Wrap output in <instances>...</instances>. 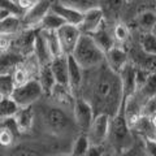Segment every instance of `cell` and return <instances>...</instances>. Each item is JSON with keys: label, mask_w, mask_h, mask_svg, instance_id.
Returning a JSON list of instances; mask_svg holds the SVG:
<instances>
[{"label": "cell", "mask_w": 156, "mask_h": 156, "mask_svg": "<svg viewBox=\"0 0 156 156\" xmlns=\"http://www.w3.org/2000/svg\"><path fill=\"white\" fill-rule=\"evenodd\" d=\"M104 22H105V17H104L103 11L98 5H95L83 13V21H82V23L80 25V29H81L82 34L91 35V34H94Z\"/></svg>", "instance_id": "cell-11"}, {"label": "cell", "mask_w": 156, "mask_h": 156, "mask_svg": "<svg viewBox=\"0 0 156 156\" xmlns=\"http://www.w3.org/2000/svg\"><path fill=\"white\" fill-rule=\"evenodd\" d=\"M65 23L66 22L60 16H57L55 12L50 11L47 13V16L43 18L39 29H41V30H48V31H57L58 29L62 27Z\"/></svg>", "instance_id": "cell-26"}, {"label": "cell", "mask_w": 156, "mask_h": 156, "mask_svg": "<svg viewBox=\"0 0 156 156\" xmlns=\"http://www.w3.org/2000/svg\"><path fill=\"white\" fill-rule=\"evenodd\" d=\"M122 113L131 130H134L139 120L143 117V103L138 99L136 95H131L125 98L122 105Z\"/></svg>", "instance_id": "cell-10"}, {"label": "cell", "mask_w": 156, "mask_h": 156, "mask_svg": "<svg viewBox=\"0 0 156 156\" xmlns=\"http://www.w3.org/2000/svg\"><path fill=\"white\" fill-rule=\"evenodd\" d=\"M21 27H23L21 17L9 16L4 20H0V31H2V35L16 37V34H18Z\"/></svg>", "instance_id": "cell-23"}, {"label": "cell", "mask_w": 156, "mask_h": 156, "mask_svg": "<svg viewBox=\"0 0 156 156\" xmlns=\"http://www.w3.org/2000/svg\"><path fill=\"white\" fill-rule=\"evenodd\" d=\"M39 30H41V29H39ZM41 31L46 39L47 46L52 53V57L55 58L60 55H64L62 50H61V44H60V39H58L57 31H48V30H41Z\"/></svg>", "instance_id": "cell-27"}, {"label": "cell", "mask_w": 156, "mask_h": 156, "mask_svg": "<svg viewBox=\"0 0 156 156\" xmlns=\"http://www.w3.org/2000/svg\"><path fill=\"white\" fill-rule=\"evenodd\" d=\"M43 94H44V91H43L39 81L37 78H33V80L26 82L25 85L16 87V90L12 95V99L21 108H25V107H30L34 103H37Z\"/></svg>", "instance_id": "cell-4"}, {"label": "cell", "mask_w": 156, "mask_h": 156, "mask_svg": "<svg viewBox=\"0 0 156 156\" xmlns=\"http://www.w3.org/2000/svg\"><path fill=\"white\" fill-rule=\"evenodd\" d=\"M52 2L51 0H38L35 5L30 8L29 11L23 14L22 17V26L26 30H37L39 29L43 18L47 16V13L51 11L52 8Z\"/></svg>", "instance_id": "cell-7"}, {"label": "cell", "mask_w": 156, "mask_h": 156, "mask_svg": "<svg viewBox=\"0 0 156 156\" xmlns=\"http://www.w3.org/2000/svg\"><path fill=\"white\" fill-rule=\"evenodd\" d=\"M70 56H73L83 70H94L105 62V53L103 50L96 44L91 35L86 34H82L74 52Z\"/></svg>", "instance_id": "cell-2"}, {"label": "cell", "mask_w": 156, "mask_h": 156, "mask_svg": "<svg viewBox=\"0 0 156 156\" xmlns=\"http://www.w3.org/2000/svg\"><path fill=\"white\" fill-rule=\"evenodd\" d=\"M12 2H16V3H18V0H12Z\"/></svg>", "instance_id": "cell-49"}, {"label": "cell", "mask_w": 156, "mask_h": 156, "mask_svg": "<svg viewBox=\"0 0 156 156\" xmlns=\"http://www.w3.org/2000/svg\"><path fill=\"white\" fill-rule=\"evenodd\" d=\"M68 57L66 55H60L55 57L51 61V69L53 76L56 78V82L58 85L69 87V65H68Z\"/></svg>", "instance_id": "cell-15"}, {"label": "cell", "mask_w": 156, "mask_h": 156, "mask_svg": "<svg viewBox=\"0 0 156 156\" xmlns=\"http://www.w3.org/2000/svg\"><path fill=\"white\" fill-rule=\"evenodd\" d=\"M125 2H131V0H125Z\"/></svg>", "instance_id": "cell-50"}, {"label": "cell", "mask_w": 156, "mask_h": 156, "mask_svg": "<svg viewBox=\"0 0 156 156\" xmlns=\"http://www.w3.org/2000/svg\"><path fill=\"white\" fill-rule=\"evenodd\" d=\"M105 154L104 146H91L86 156H103Z\"/></svg>", "instance_id": "cell-43"}, {"label": "cell", "mask_w": 156, "mask_h": 156, "mask_svg": "<svg viewBox=\"0 0 156 156\" xmlns=\"http://www.w3.org/2000/svg\"><path fill=\"white\" fill-rule=\"evenodd\" d=\"M130 61L133 62L135 66L140 68L150 74H156V56L155 55H148L144 53L142 50L133 52L130 57Z\"/></svg>", "instance_id": "cell-19"}, {"label": "cell", "mask_w": 156, "mask_h": 156, "mask_svg": "<svg viewBox=\"0 0 156 156\" xmlns=\"http://www.w3.org/2000/svg\"><path fill=\"white\" fill-rule=\"evenodd\" d=\"M135 95L138 96V99L143 104L151 99H155L156 98V74H151L148 77L147 82L136 91Z\"/></svg>", "instance_id": "cell-24"}, {"label": "cell", "mask_w": 156, "mask_h": 156, "mask_svg": "<svg viewBox=\"0 0 156 156\" xmlns=\"http://www.w3.org/2000/svg\"><path fill=\"white\" fill-rule=\"evenodd\" d=\"M125 3V0H98V7L103 11L105 21H116Z\"/></svg>", "instance_id": "cell-18"}, {"label": "cell", "mask_w": 156, "mask_h": 156, "mask_svg": "<svg viewBox=\"0 0 156 156\" xmlns=\"http://www.w3.org/2000/svg\"><path fill=\"white\" fill-rule=\"evenodd\" d=\"M103 156H115V155L112 154V152H108V151H105V154H104Z\"/></svg>", "instance_id": "cell-47"}, {"label": "cell", "mask_w": 156, "mask_h": 156, "mask_svg": "<svg viewBox=\"0 0 156 156\" xmlns=\"http://www.w3.org/2000/svg\"><path fill=\"white\" fill-rule=\"evenodd\" d=\"M151 120H152V124H154V126H155V129H156V115H155L154 117H151Z\"/></svg>", "instance_id": "cell-46"}, {"label": "cell", "mask_w": 156, "mask_h": 156, "mask_svg": "<svg viewBox=\"0 0 156 156\" xmlns=\"http://www.w3.org/2000/svg\"><path fill=\"white\" fill-rule=\"evenodd\" d=\"M150 76H151V74H150L148 72H146V70H143V69H140V68L136 66L135 80H136V87H138V90L146 83V82H147V80H148Z\"/></svg>", "instance_id": "cell-41"}, {"label": "cell", "mask_w": 156, "mask_h": 156, "mask_svg": "<svg viewBox=\"0 0 156 156\" xmlns=\"http://www.w3.org/2000/svg\"><path fill=\"white\" fill-rule=\"evenodd\" d=\"M130 62V57L122 47L115 46L111 51L105 53V64L113 72L120 73Z\"/></svg>", "instance_id": "cell-13"}, {"label": "cell", "mask_w": 156, "mask_h": 156, "mask_svg": "<svg viewBox=\"0 0 156 156\" xmlns=\"http://www.w3.org/2000/svg\"><path fill=\"white\" fill-rule=\"evenodd\" d=\"M16 87L17 86L12 73H2L0 76V98H12Z\"/></svg>", "instance_id": "cell-28"}, {"label": "cell", "mask_w": 156, "mask_h": 156, "mask_svg": "<svg viewBox=\"0 0 156 156\" xmlns=\"http://www.w3.org/2000/svg\"><path fill=\"white\" fill-rule=\"evenodd\" d=\"M0 9L8 12L11 16H17V17H23L25 12L22 11L20 5L16 2H12V0H0Z\"/></svg>", "instance_id": "cell-37"}, {"label": "cell", "mask_w": 156, "mask_h": 156, "mask_svg": "<svg viewBox=\"0 0 156 156\" xmlns=\"http://www.w3.org/2000/svg\"><path fill=\"white\" fill-rule=\"evenodd\" d=\"M37 80L39 81L43 91H44V94H47V95H51L52 90L55 89V86L57 85L56 78L53 76L50 65L41 66V69L38 72V76H37Z\"/></svg>", "instance_id": "cell-21"}, {"label": "cell", "mask_w": 156, "mask_h": 156, "mask_svg": "<svg viewBox=\"0 0 156 156\" xmlns=\"http://www.w3.org/2000/svg\"><path fill=\"white\" fill-rule=\"evenodd\" d=\"M91 147V143L89 138H87L86 133L83 134H80L76 138V140L73 142V146H72V156H86L89 150Z\"/></svg>", "instance_id": "cell-29"}, {"label": "cell", "mask_w": 156, "mask_h": 156, "mask_svg": "<svg viewBox=\"0 0 156 156\" xmlns=\"http://www.w3.org/2000/svg\"><path fill=\"white\" fill-rule=\"evenodd\" d=\"M14 119H16V121H17V125L20 128L21 134L30 131L33 129V125H34V109H33V105L21 108L18 111V113L16 115Z\"/></svg>", "instance_id": "cell-22"}, {"label": "cell", "mask_w": 156, "mask_h": 156, "mask_svg": "<svg viewBox=\"0 0 156 156\" xmlns=\"http://www.w3.org/2000/svg\"><path fill=\"white\" fill-rule=\"evenodd\" d=\"M143 147L146 156H156V139L155 138H143Z\"/></svg>", "instance_id": "cell-39"}, {"label": "cell", "mask_w": 156, "mask_h": 156, "mask_svg": "<svg viewBox=\"0 0 156 156\" xmlns=\"http://www.w3.org/2000/svg\"><path fill=\"white\" fill-rule=\"evenodd\" d=\"M113 37L116 44H124V43L130 38V30L124 22H116L113 26Z\"/></svg>", "instance_id": "cell-35"}, {"label": "cell", "mask_w": 156, "mask_h": 156, "mask_svg": "<svg viewBox=\"0 0 156 156\" xmlns=\"http://www.w3.org/2000/svg\"><path fill=\"white\" fill-rule=\"evenodd\" d=\"M91 37L95 41L96 44L103 50L104 53L111 51L116 46V41L113 37V27H109L107 25V21L94 34H91Z\"/></svg>", "instance_id": "cell-14"}, {"label": "cell", "mask_w": 156, "mask_h": 156, "mask_svg": "<svg viewBox=\"0 0 156 156\" xmlns=\"http://www.w3.org/2000/svg\"><path fill=\"white\" fill-rule=\"evenodd\" d=\"M20 58L18 55L13 52H7V53H2V73H11V69H16L20 65L18 64Z\"/></svg>", "instance_id": "cell-34"}, {"label": "cell", "mask_w": 156, "mask_h": 156, "mask_svg": "<svg viewBox=\"0 0 156 156\" xmlns=\"http://www.w3.org/2000/svg\"><path fill=\"white\" fill-rule=\"evenodd\" d=\"M151 33H152V34H154V35L156 37V25H155V27L152 29V31H151Z\"/></svg>", "instance_id": "cell-48"}, {"label": "cell", "mask_w": 156, "mask_h": 156, "mask_svg": "<svg viewBox=\"0 0 156 156\" xmlns=\"http://www.w3.org/2000/svg\"><path fill=\"white\" fill-rule=\"evenodd\" d=\"M2 128L9 130L14 136L21 134V131H20V128H18V125H17V121H16V119H14V117H12V119L2 120Z\"/></svg>", "instance_id": "cell-38"}, {"label": "cell", "mask_w": 156, "mask_h": 156, "mask_svg": "<svg viewBox=\"0 0 156 156\" xmlns=\"http://www.w3.org/2000/svg\"><path fill=\"white\" fill-rule=\"evenodd\" d=\"M135 72H136V66L130 61L129 64L119 73L120 78H121V82H122V89H124L125 98L135 95L136 91H138V87H136V80H135Z\"/></svg>", "instance_id": "cell-17"}, {"label": "cell", "mask_w": 156, "mask_h": 156, "mask_svg": "<svg viewBox=\"0 0 156 156\" xmlns=\"http://www.w3.org/2000/svg\"><path fill=\"white\" fill-rule=\"evenodd\" d=\"M139 46L140 50L144 53L156 56V37L152 33H143L139 38Z\"/></svg>", "instance_id": "cell-32"}, {"label": "cell", "mask_w": 156, "mask_h": 156, "mask_svg": "<svg viewBox=\"0 0 156 156\" xmlns=\"http://www.w3.org/2000/svg\"><path fill=\"white\" fill-rule=\"evenodd\" d=\"M68 65H69V87L76 94L83 85V69L78 65V62L73 58V56L68 57Z\"/></svg>", "instance_id": "cell-20"}, {"label": "cell", "mask_w": 156, "mask_h": 156, "mask_svg": "<svg viewBox=\"0 0 156 156\" xmlns=\"http://www.w3.org/2000/svg\"><path fill=\"white\" fill-rule=\"evenodd\" d=\"M57 3L62 4V5H66V7H70V8H74L77 11H81V12H86L89 11L90 8L95 7L92 5L91 0H58Z\"/></svg>", "instance_id": "cell-36"}, {"label": "cell", "mask_w": 156, "mask_h": 156, "mask_svg": "<svg viewBox=\"0 0 156 156\" xmlns=\"http://www.w3.org/2000/svg\"><path fill=\"white\" fill-rule=\"evenodd\" d=\"M155 139H156V134H155Z\"/></svg>", "instance_id": "cell-51"}, {"label": "cell", "mask_w": 156, "mask_h": 156, "mask_svg": "<svg viewBox=\"0 0 156 156\" xmlns=\"http://www.w3.org/2000/svg\"><path fill=\"white\" fill-rule=\"evenodd\" d=\"M91 72L92 80L87 100L94 107L95 115L107 113L115 117L120 111H122L125 100L120 74L112 70L105 62Z\"/></svg>", "instance_id": "cell-1"}, {"label": "cell", "mask_w": 156, "mask_h": 156, "mask_svg": "<svg viewBox=\"0 0 156 156\" xmlns=\"http://www.w3.org/2000/svg\"><path fill=\"white\" fill-rule=\"evenodd\" d=\"M109 143L115 152L125 154L130 151L131 146L134 143L133 134L129 125L126 124L122 111H120L115 117L111 120V130H109Z\"/></svg>", "instance_id": "cell-3"}, {"label": "cell", "mask_w": 156, "mask_h": 156, "mask_svg": "<svg viewBox=\"0 0 156 156\" xmlns=\"http://www.w3.org/2000/svg\"><path fill=\"white\" fill-rule=\"evenodd\" d=\"M21 107L12 98H0V119L2 120L16 117Z\"/></svg>", "instance_id": "cell-25"}, {"label": "cell", "mask_w": 156, "mask_h": 156, "mask_svg": "<svg viewBox=\"0 0 156 156\" xmlns=\"http://www.w3.org/2000/svg\"><path fill=\"white\" fill-rule=\"evenodd\" d=\"M73 116H74V121L78 128L87 133L96 115L94 107L89 100L85 98H76L74 105H73Z\"/></svg>", "instance_id": "cell-6"}, {"label": "cell", "mask_w": 156, "mask_h": 156, "mask_svg": "<svg viewBox=\"0 0 156 156\" xmlns=\"http://www.w3.org/2000/svg\"><path fill=\"white\" fill-rule=\"evenodd\" d=\"M111 120L112 117L107 113H99L95 116L90 129L86 133L91 146H104V143L108 140L109 130H111Z\"/></svg>", "instance_id": "cell-5"}, {"label": "cell", "mask_w": 156, "mask_h": 156, "mask_svg": "<svg viewBox=\"0 0 156 156\" xmlns=\"http://www.w3.org/2000/svg\"><path fill=\"white\" fill-rule=\"evenodd\" d=\"M13 139H14V135L11 133V131L4 129V128H0V144H2L3 147L11 146Z\"/></svg>", "instance_id": "cell-40"}, {"label": "cell", "mask_w": 156, "mask_h": 156, "mask_svg": "<svg viewBox=\"0 0 156 156\" xmlns=\"http://www.w3.org/2000/svg\"><path fill=\"white\" fill-rule=\"evenodd\" d=\"M134 130L142 134L143 138H155V134H156V129L152 124V120H151V117H147V116H143L139 120V122L136 124Z\"/></svg>", "instance_id": "cell-30"}, {"label": "cell", "mask_w": 156, "mask_h": 156, "mask_svg": "<svg viewBox=\"0 0 156 156\" xmlns=\"http://www.w3.org/2000/svg\"><path fill=\"white\" fill-rule=\"evenodd\" d=\"M13 41V37H8V35H2V53H7L9 52Z\"/></svg>", "instance_id": "cell-44"}, {"label": "cell", "mask_w": 156, "mask_h": 156, "mask_svg": "<svg viewBox=\"0 0 156 156\" xmlns=\"http://www.w3.org/2000/svg\"><path fill=\"white\" fill-rule=\"evenodd\" d=\"M43 121H44L46 128L52 133H61L69 126V119L58 105L46 108L43 113Z\"/></svg>", "instance_id": "cell-8"}, {"label": "cell", "mask_w": 156, "mask_h": 156, "mask_svg": "<svg viewBox=\"0 0 156 156\" xmlns=\"http://www.w3.org/2000/svg\"><path fill=\"white\" fill-rule=\"evenodd\" d=\"M38 2V0H18V5H20V8H21L22 9V11L23 12H27L29 11V9H30V8H33L34 5H35V3Z\"/></svg>", "instance_id": "cell-45"}, {"label": "cell", "mask_w": 156, "mask_h": 156, "mask_svg": "<svg viewBox=\"0 0 156 156\" xmlns=\"http://www.w3.org/2000/svg\"><path fill=\"white\" fill-rule=\"evenodd\" d=\"M57 35H58V39H60L62 53L66 56H70L73 55L78 42H80V39L82 37V31L78 26L65 23L64 26L57 30Z\"/></svg>", "instance_id": "cell-9"}, {"label": "cell", "mask_w": 156, "mask_h": 156, "mask_svg": "<svg viewBox=\"0 0 156 156\" xmlns=\"http://www.w3.org/2000/svg\"><path fill=\"white\" fill-rule=\"evenodd\" d=\"M156 25V12L146 11L139 14L138 17V26L142 29L143 33H150Z\"/></svg>", "instance_id": "cell-31"}, {"label": "cell", "mask_w": 156, "mask_h": 156, "mask_svg": "<svg viewBox=\"0 0 156 156\" xmlns=\"http://www.w3.org/2000/svg\"><path fill=\"white\" fill-rule=\"evenodd\" d=\"M156 115V98L146 101L143 104V116L154 117Z\"/></svg>", "instance_id": "cell-42"}, {"label": "cell", "mask_w": 156, "mask_h": 156, "mask_svg": "<svg viewBox=\"0 0 156 156\" xmlns=\"http://www.w3.org/2000/svg\"><path fill=\"white\" fill-rule=\"evenodd\" d=\"M33 57L38 61V64L41 66L44 65H50L51 61L53 60L52 53L50 51V48L47 46V42L44 37H43L42 31L37 30L35 34V39H34V47H33Z\"/></svg>", "instance_id": "cell-12"}, {"label": "cell", "mask_w": 156, "mask_h": 156, "mask_svg": "<svg viewBox=\"0 0 156 156\" xmlns=\"http://www.w3.org/2000/svg\"><path fill=\"white\" fill-rule=\"evenodd\" d=\"M51 11L55 12L57 16H60L69 25H74L80 27L82 21H83V12L77 11V9L66 7V5H62L60 3H53Z\"/></svg>", "instance_id": "cell-16"}, {"label": "cell", "mask_w": 156, "mask_h": 156, "mask_svg": "<svg viewBox=\"0 0 156 156\" xmlns=\"http://www.w3.org/2000/svg\"><path fill=\"white\" fill-rule=\"evenodd\" d=\"M30 69L31 68H29L27 65L20 64L16 69L12 70V76H13L14 82H16V86H22V85H25L26 82L33 80V77L30 74Z\"/></svg>", "instance_id": "cell-33"}]
</instances>
